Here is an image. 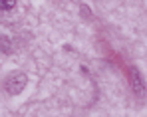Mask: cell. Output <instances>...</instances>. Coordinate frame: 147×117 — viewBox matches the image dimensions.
Returning <instances> with one entry per match:
<instances>
[{
	"mask_svg": "<svg viewBox=\"0 0 147 117\" xmlns=\"http://www.w3.org/2000/svg\"><path fill=\"white\" fill-rule=\"evenodd\" d=\"M16 6V0H0V12H8Z\"/></svg>",
	"mask_w": 147,
	"mask_h": 117,
	"instance_id": "cell-4",
	"label": "cell"
},
{
	"mask_svg": "<svg viewBox=\"0 0 147 117\" xmlns=\"http://www.w3.org/2000/svg\"><path fill=\"white\" fill-rule=\"evenodd\" d=\"M26 81H28L26 73L14 71V73H10V75L4 79V89H6V93H10V95H18L26 87Z\"/></svg>",
	"mask_w": 147,
	"mask_h": 117,
	"instance_id": "cell-1",
	"label": "cell"
},
{
	"mask_svg": "<svg viewBox=\"0 0 147 117\" xmlns=\"http://www.w3.org/2000/svg\"><path fill=\"white\" fill-rule=\"evenodd\" d=\"M0 50L4 52V54H8V52H12V40L8 38V36H0Z\"/></svg>",
	"mask_w": 147,
	"mask_h": 117,
	"instance_id": "cell-3",
	"label": "cell"
},
{
	"mask_svg": "<svg viewBox=\"0 0 147 117\" xmlns=\"http://www.w3.org/2000/svg\"><path fill=\"white\" fill-rule=\"evenodd\" d=\"M129 77H131V85H133V91L139 93L141 91V81H139V75L135 70H129Z\"/></svg>",
	"mask_w": 147,
	"mask_h": 117,
	"instance_id": "cell-2",
	"label": "cell"
}]
</instances>
